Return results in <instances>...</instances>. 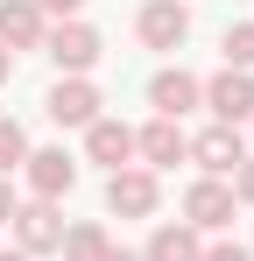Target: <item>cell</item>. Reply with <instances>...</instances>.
<instances>
[{
	"label": "cell",
	"mask_w": 254,
	"mask_h": 261,
	"mask_svg": "<svg viewBox=\"0 0 254 261\" xmlns=\"http://www.w3.org/2000/svg\"><path fill=\"white\" fill-rule=\"evenodd\" d=\"M99 49H106V36H99L85 14H78V21H49V29H42V57H49L64 78H85V71L99 64Z\"/></svg>",
	"instance_id": "6da1fadb"
},
{
	"label": "cell",
	"mask_w": 254,
	"mask_h": 261,
	"mask_svg": "<svg viewBox=\"0 0 254 261\" xmlns=\"http://www.w3.org/2000/svg\"><path fill=\"white\" fill-rule=\"evenodd\" d=\"M233 212H240V198H233V184H226V176H198V184L184 191V226H191L198 240H205V233H226Z\"/></svg>",
	"instance_id": "7a4b0ae2"
},
{
	"label": "cell",
	"mask_w": 254,
	"mask_h": 261,
	"mask_svg": "<svg viewBox=\"0 0 254 261\" xmlns=\"http://www.w3.org/2000/svg\"><path fill=\"white\" fill-rule=\"evenodd\" d=\"M7 226H14V254H29V261H36V254H57V247H64V212H57L49 198H21Z\"/></svg>",
	"instance_id": "3957f363"
},
{
	"label": "cell",
	"mask_w": 254,
	"mask_h": 261,
	"mask_svg": "<svg viewBox=\"0 0 254 261\" xmlns=\"http://www.w3.org/2000/svg\"><path fill=\"white\" fill-rule=\"evenodd\" d=\"M156 205H163V184H156V170L127 163V170L106 176V212H113V219H156Z\"/></svg>",
	"instance_id": "277c9868"
},
{
	"label": "cell",
	"mask_w": 254,
	"mask_h": 261,
	"mask_svg": "<svg viewBox=\"0 0 254 261\" xmlns=\"http://www.w3.org/2000/svg\"><path fill=\"white\" fill-rule=\"evenodd\" d=\"M134 36H141V49H184V36H191V7L184 0H141V14H134Z\"/></svg>",
	"instance_id": "5b68a950"
},
{
	"label": "cell",
	"mask_w": 254,
	"mask_h": 261,
	"mask_svg": "<svg viewBox=\"0 0 254 261\" xmlns=\"http://www.w3.org/2000/svg\"><path fill=\"white\" fill-rule=\"evenodd\" d=\"M21 176H29V198L64 205V198H71V184H78V155H71V148H29Z\"/></svg>",
	"instance_id": "8992f818"
},
{
	"label": "cell",
	"mask_w": 254,
	"mask_h": 261,
	"mask_svg": "<svg viewBox=\"0 0 254 261\" xmlns=\"http://www.w3.org/2000/svg\"><path fill=\"white\" fill-rule=\"evenodd\" d=\"M99 106H106V99H99V85H92V78H57V85H49V99H42V113H49L57 127H78V134L99 120Z\"/></svg>",
	"instance_id": "52a82bcc"
},
{
	"label": "cell",
	"mask_w": 254,
	"mask_h": 261,
	"mask_svg": "<svg viewBox=\"0 0 254 261\" xmlns=\"http://www.w3.org/2000/svg\"><path fill=\"white\" fill-rule=\"evenodd\" d=\"M184 163H198L205 176H233L240 163H247V141H240V127L212 120L205 134H191V155H184Z\"/></svg>",
	"instance_id": "ba28073f"
},
{
	"label": "cell",
	"mask_w": 254,
	"mask_h": 261,
	"mask_svg": "<svg viewBox=\"0 0 254 261\" xmlns=\"http://www.w3.org/2000/svg\"><path fill=\"white\" fill-rule=\"evenodd\" d=\"M198 106H212V120H226V127L254 120V71H212Z\"/></svg>",
	"instance_id": "9c48e42d"
},
{
	"label": "cell",
	"mask_w": 254,
	"mask_h": 261,
	"mask_svg": "<svg viewBox=\"0 0 254 261\" xmlns=\"http://www.w3.org/2000/svg\"><path fill=\"white\" fill-rule=\"evenodd\" d=\"M184 155H191L184 120H148V127H134V163H141V170H176Z\"/></svg>",
	"instance_id": "30bf717a"
},
{
	"label": "cell",
	"mask_w": 254,
	"mask_h": 261,
	"mask_svg": "<svg viewBox=\"0 0 254 261\" xmlns=\"http://www.w3.org/2000/svg\"><path fill=\"white\" fill-rule=\"evenodd\" d=\"M198 99H205V78H191L184 64H163V71L148 78V106H156V120H184Z\"/></svg>",
	"instance_id": "8fae6325"
},
{
	"label": "cell",
	"mask_w": 254,
	"mask_h": 261,
	"mask_svg": "<svg viewBox=\"0 0 254 261\" xmlns=\"http://www.w3.org/2000/svg\"><path fill=\"white\" fill-rule=\"evenodd\" d=\"M85 163H99L106 176L127 170V163H134V127H127V120H113V113H99V120L85 127Z\"/></svg>",
	"instance_id": "7c38bea8"
},
{
	"label": "cell",
	"mask_w": 254,
	"mask_h": 261,
	"mask_svg": "<svg viewBox=\"0 0 254 261\" xmlns=\"http://www.w3.org/2000/svg\"><path fill=\"white\" fill-rule=\"evenodd\" d=\"M42 21L36 14V0H0V49L14 57V49H42Z\"/></svg>",
	"instance_id": "4fadbf2b"
},
{
	"label": "cell",
	"mask_w": 254,
	"mask_h": 261,
	"mask_svg": "<svg viewBox=\"0 0 254 261\" xmlns=\"http://www.w3.org/2000/svg\"><path fill=\"white\" fill-rule=\"evenodd\" d=\"M198 254H205V240H198L184 219H176V226H156L148 247H141V261H198Z\"/></svg>",
	"instance_id": "5bb4252c"
},
{
	"label": "cell",
	"mask_w": 254,
	"mask_h": 261,
	"mask_svg": "<svg viewBox=\"0 0 254 261\" xmlns=\"http://www.w3.org/2000/svg\"><path fill=\"white\" fill-rule=\"evenodd\" d=\"M106 247H113L106 226H99V219H78V226H64V247H57V254L64 261H106Z\"/></svg>",
	"instance_id": "9a60e30c"
},
{
	"label": "cell",
	"mask_w": 254,
	"mask_h": 261,
	"mask_svg": "<svg viewBox=\"0 0 254 261\" xmlns=\"http://www.w3.org/2000/svg\"><path fill=\"white\" fill-rule=\"evenodd\" d=\"M219 57H226V71H254V21H226Z\"/></svg>",
	"instance_id": "2e32d148"
},
{
	"label": "cell",
	"mask_w": 254,
	"mask_h": 261,
	"mask_svg": "<svg viewBox=\"0 0 254 261\" xmlns=\"http://www.w3.org/2000/svg\"><path fill=\"white\" fill-rule=\"evenodd\" d=\"M29 163V127L21 120H0V176H14Z\"/></svg>",
	"instance_id": "e0dca14e"
},
{
	"label": "cell",
	"mask_w": 254,
	"mask_h": 261,
	"mask_svg": "<svg viewBox=\"0 0 254 261\" xmlns=\"http://www.w3.org/2000/svg\"><path fill=\"white\" fill-rule=\"evenodd\" d=\"M198 261H254V247H240V240H212Z\"/></svg>",
	"instance_id": "ac0fdd59"
},
{
	"label": "cell",
	"mask_w": 254,
	"mask_h": 261,
	"mask_svg": "<svg viewBox=\"0 0 254 261\" xmlns=\"http://www.w3.org/2000/svg\"><path fill=\"white\" fill-rule=\"evenodd\" d=\"M78 7H85V0H36L42 21H78Z\"/></svg>",
	"instance_id": "d6986e66"
},
{
	"label": "cell",
	"mask_w": 254,
	"mask_h": 261,
	"mask_svg": "<svg viewBox=\"0 0 254 261\" xmlns=\"http://www.w3.org/2000/svg\"><path fill=\"white\" fill-rule=\"evenodd\" d=\"M226 184H233V198H240V205H254V155H247L233 176H226Z\"/></svg>",
	"instance_id": "ffe728a7"
},
{
	"label": "cell",
	"mask_w": 254,
	"mask_h": 261,
	"mask_svg": "<svg viewBox=\"0 0 254 261\" xmlns=\"http://www.w3.org/2000/svg\"><path fill=\"white\" fill-rule=\"evenodd\" d=\"M14 205H21V191H14V176H0V233H7V219H14Z\"/></svg>",
	"instance_id": "44dd1931"
},
{
	"label": "cell",
	"mask_w": 254,
	"mask_h": 261,
	"mask_svg": "<svg viewBox=\"0 0 254 261\" xmlns=\"http://www.w3.org/2000/svg\"><path fill=\"white\" fill-rule=\"evenodd\" d=\"M7 78H14V57H7V49H0V85H7Z\"/></svg>",
	"instance_id": "7402d4cb"
},
{
	"label": "cell",
	"mask_w": 254,
	"mask_h": 261,
	"mask_svg": "<svg viewBox=\"0 0 254 261\" xmlns=\"http://www.w3.org/2000/svg\"><path fill=\"white\" fill-rule=\"evenodd\" d=\"M106 261H141V254H127V247H106Z\"/></svg>",
	"instance_id": "603a6c76"
},
{
	"label": "cell",
	"mask_w": 254,
	"mask_h": 261,
	"mask_svg": "<svg viewBox=\"0 0 254 261\" xmlns=\"http://www.w3.org/2000/svg\"><path fill=\"white\" fill-rule=\"evenodd\" d=\"M0 261H29V254H14V247H0Z\"/></svg>",
	"instance_id": "cb8c5ba5"
}]
</instances>
